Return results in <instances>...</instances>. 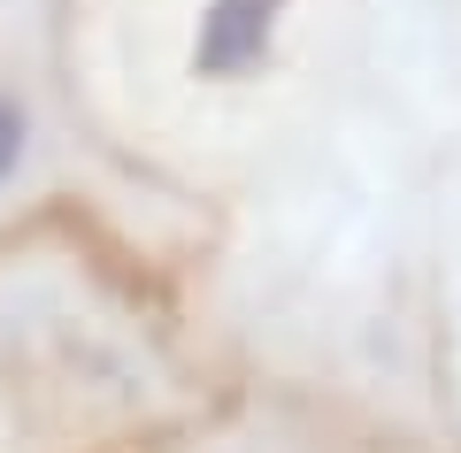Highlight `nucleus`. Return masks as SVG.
Returning a JSON list of instances; mask_svg holds the SVG:
<instances>
[{"mask_svg":"<svg viewBox=\"0 0 461 453\" xmlns=\"http://www.w3.org/2000/svg\"><path fill=\"white\" fill-rule=\"evenodd\" d=\"M285 0H208V16L193 32V77H239L269 54Z\"/></svg>","mask_w":461,"mask_h":453,"instance_id":"obj_1","label":"nucleus"},{"mask_svg":"<svg viewBox=\"0 0 461 453\" xmlns=\"http://www.w3.org/2000/svg\"><path fill=\"white\" fill-rule=\"evenodd\" d=\"M32 169V108H23V93H8L0 85V193Z\"/></svg>","mask_w":461,"mask_h":453,"instance_id":"obj_2","label":"nucleus"}]
</instances>
